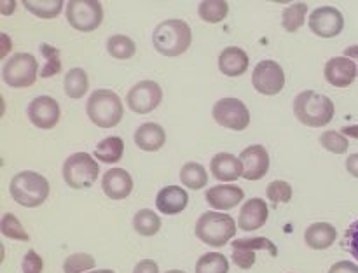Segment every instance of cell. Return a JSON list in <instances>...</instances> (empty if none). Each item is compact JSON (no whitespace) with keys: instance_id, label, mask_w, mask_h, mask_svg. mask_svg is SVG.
<instances>
[{"instance_id":"obj_13","label":"cell","mask_w":358,"mask_h":273,"mask_svg":"<svg viewBox=\"0 0 358 273\" xmlns=\"http://www.w3.org/2000/svg\"><path fill=\"white\" fill-rule=\"evenodd\" d=\"M28 119L34 126L41 130H51L59 122V104L52 97L42 94V97H35L28 105Z\"/></svg>"},{"instance_id":"obj_17","label":"cell","mask_w":358,"mask_h":273,"mask_svg":"<svg viewBox=\"0 0 358 273\" xmlns=\"http://www.w3.org/2000/svg\"><path fill=\"white\" fill-rule=\"evenodd\" d=\"M101 189L110 200H124L133 191V178L124 168H110L103 174Z\"/></svg>"},{"instance_id":"obj_27","label":"cell","mask_w":358,"mask_h":273,"mask_svg":"<svg viewBox=\"0 0 358 273\" xmlns=\"http://www.w3.org/2000/svg\"><path fill=\"white\" fill-rule=\"evenodd\" d=\"M180 181L189 189H203L208 184V174L203 164L189 161L180 168Z\"/></svg>"},{"instance_id":"obj_19","label":"cell","mask_w":358,"mask_h":273,"mask_svg":"<svg viewBox=\"0 0 358 273\" xmlns=\"http://www.w3.org/2000/svg\"><path fill=\"white\" fill-rule=\"evenodd\" d=\"M212 175L220 182H234L243 177V163L238 156L231 153H219L212 158L210 163Z\"/></svg>"},{"instance_id":"obj_50","label":"cell","mask_w":358,"mask_h":273,"mask_svg":"<svg viewBox=\"0 0 358 273\" xmlns=\"http://www.w3.org/2000/svg\"><path fill=\"white\" fill-rule=\"evenodd\" d=\"M166 273H185V272H180V270H168Z\"/></svg>"},{"instance_id":"obj_29","label":"cell","mask_w":358,"mask_h":273,"mask_svg":"<svg viewBox=\"0 0 358 273\" xmlns=\"http://www.w3.org/2000/svg\"><path fill=\"white\" fill-rule=\"evenodd\" d=\"M227 13H229V4L226 0H205L199 4L198 14L205 23H220L226 20Z\"/></svg>"},{"instance_id":"obj_22","label":"cell","mask_w":358,"mask_h":273,"mask_svg":"<svg viewBox=\"0 0 358 273\" xmlns=\"http://www.w3.org/2000/svg\"><path fill=\"white\" fill-rule=\"evenodd\" d=\"M338 238V230L331 223H313L304 231V241L313 251H325L332 247Z\"/></svg>"},{"instance_id":"obj_16","label":"cell","mask_w":358,"mask_h":273,"mask_svg":"<svg viewBox=\"0 0 358 273\" xmlns=\"http://www.w3.org/2000/svg\"><path fill=\"white\" fill-rule=\"evenodd\" d=\"M269 219V209L266 200L252 198L243 203L238 217V227L243 231H255L264 226Z\"/></svg>"},{"instance_id":"obj_30","label":"cell","mask_w":358,"mask_h":273,"mask_svg":"<svg viewBox=\"0 0 358 273\" xmlns=\"http://www.w3.org/2000/svg\"><path fill=\"white\" fill-rule=\"evenodd\" d=\"M196 273H229V261L220 252H206L196 262Z\"/></svg>"},{"instance_id":"obj_38","label":"cell","mask_w":358,"mask_h":273,"mask_svg":"<svg viewBox=\"0 0 358 273\" xmlns=\"http://www.w3.org/2000/svg\"><path fill=\"white\" fill-rule=\"evenodd\" d=\"M266 195H268V200L278 205V203H289L292 200L294 191L292 186L287 181H273L266 189Z\"/></svg>"},{"instance_id":"obj_44","label":"cell","mask_w":358,"mask_h":273,"mask_svg":"<svg viewBox=\"0 0 358 273\" xmlns=\"http://www.w3.org/2000/svg\"><path fill=\"white\" fill-rule=\"evenodd\" d=\"M346 170L350 172V175L358 178V153L350 154V156L346 158Z\"/></svg>"},{"instance_id":"obj_12","label":"cell","mask_w":358,"mask_h":273,"mask_svg":"<svg viewBox=\"0 0 358 273\" xmlns=\"http://www.w3.org/2000/svg\"><path fill=\"white\" fill-rule=\"evenodd\" d=\"M308 24H310V30L313 31L317 37L332 38L338 37L343 31V28H345V18H343L341 10L336 9V7L324 6L317 7V9L310 14Z\"/></svg>"},{"instance_id":"obj_8","label":"cell","mask_w":358,"mask_h":273,"mask_svg":"<svg viewBox=\"0 0 358 273\" xmlns=\"http://www.w3.org/2000/svg\"><path fill=\"white\" fill-rule=\"evenodd\" d=\"M66 21L77 31H93L103 21V7L98 0L66 2Z\"/></svg>"},{"instance_id":"obj_21","label":"cell","mask_w":358,"mask_h":273,"mask_svg":"<svg viewBox=\"0 0 358 273\" xmlns=\"http://www.w3.org/2000/svg\"><path fill=\"white\" fill-rule=\"evenodd\" d=\"M166 142V133L157 122H143L135 132V144L145 153H156Z\"/></svg>"},{"instance_id":"obj_35","label":"cell","mask_w":358,"mask_h":273,"mask_svg":"<svg viewBox=\"0 0 358 273\" xmlns=\"http://www.w3.org/2000/svg\"><path fill=\"white\" fill-rule=\"evenodd\" d=\"M96 261L91 254L86 252H76L69 255L63 262V273H87V270H93Z\"/></svg>"},{"instance_id":"obj_34","label":"cell","mask_w":358,"mask_h":273,"mask_svg":"<svg viewBox=\"0 0 358 273\" xmlns=\"http://www.w3.org/2000/svg\"><path fill=\"white\" fill-rule=\"evenodd\" d=\"M231 245H233V248H245V251H254V252L255 251H266V252H269L273 258H276V255H278V247H276V245L266 237L238 238V240H234Z\"/></svg>"},{"instance_id":"obj_1","label":"cell","mask_w":358,"mask_h":273,"mask_svg":"<svg viewBox=\"0 0 358 273\" xmlns=\"http://www.w3.org/2000/svg\"><path fill=\"white\" fill-rule=\"evenodd\" d=\"M334 102L327 94L317 93L313 90L303 91L294 98V114L310 128L327 126L334 118Z\"/></svg>"},{"instance_id":"obj_41","label":"cell","mask_w":358,"mask_h":273,"mask_svg":"<svg viewBox=\"0 0 358 273\" xmlns=\"http://www.w3.org/2000/svg\"><path fill=\"white\" fill-rule=\"evenodd\" d=\"M233 261L238 268L248 270L255 265V252L254 251H245V248H233Z\"/></svg>"},{"instance_id":"obj_33","label":"cell","mask_w":358,"mask_h":273,"mask_svg":"<svg viewBox=\"0 0 358 273\" xmlns=\"http://www.w3.org/2000/svg\"><path fill=\"white\" fill-rule=\"evenodd\" d=\"M0 231H2L3 237L10 238V240H17V241L30 240V234L27 233L23 224H21L20 219L10 212L3 214L2 216V220H0Z\"/></svg>"},{"instance_id":"obj_40","label":"cell","mask_w":358,"mask_h":273,"mask_svg":"<svg viewBox=\"0 0 358 273\" xmlns=\"http://www.w3.org/2000/svg\"><path fill=\"white\" fill-rule=\"evenodd\" d=\"M21 270H23V273H42V270H44V261H42V258L34 251V248H30V251L24 254L23 262H21Z\"/></svg>"},{"instance_id":"obj_15","label":"cell","mask_w":358,"mask_h":273,"mask_svg":"<svg viewBox=\"0 0 358 273\" xmlns=\"http://www.w3.org/2000/svg\"><path fill=\"white\" fill-rule=\"evenodd\" d=\"M324 76L332 86L348 88L358 77V70L353 59L346 58V56H336L325 63Z\"/></svg>"},{"instance_id":"obj_6","label":"cell","mask_w":358,"mask_h":273,"mask_svg":"<svg viewBox=\"0 0 358 273\" xmlns=\"http://www.w3.org/2000/svg\"><path fill=\"white\" fill-rule=\"evenodd\" d=\"M63 178L72 189H87L96 182L100 164L91 154L73 153L63 163Z\"/></svg>"},{"instance_id":"obj_45","label":"cell","mask_w":358,"mask_h":273,"mask_svg":"<svg viewBox=\"0 0 358 273\" xmlns=\"http://www.w3.org/2000/svg\"><path fill=\"white\" fill-rule=\"evenodd\" d=\"M14 9H16V2L14 0H3V2H0V13L3 16H9Z\"/></svg>"},{"instance_id":"obj_32","label":"cell","mask_w":358,"mask_h":273,"mask_svg":"<svg viewBox=\"0 0 358 273\" xmlns=\"http://www.w3.org/2000/svg\"><path fill=\"white\" fill-rule=\"evenodd\" d=\"M306 14H308V4L304 2L292 4V6H289L285 10H283L282 27L285 28L287 31H290V34H294V31H297L304 24V21H306Z\"/></svg>"},{"instance_id":"obj_42","label":"cell","mask_w":358,"mask_h":273,"mask_svg":"<svg viewBox=\"0 0 358 273\" xmlns=\"http://www.w3.org/2000/svg\"><path fill=\"white\" fill-rule=\"evenodd\" d=\"M133 273H159V266L152 259H143V261L136 262Z\"/></svg>"},{"instance_id":"obj_7","label":"cell","mask_w":358,"mask_h":273,"mask_svg":"<svg viewBox=\"0 0 358 273\" xmlns=\"http://www.w3.org/2000/svg\"><path fill=\"white\" fill-rule=\"evenodd\" d=\"M38 65L34 55L14 52L2 66V79L10 88H28L37 80Z\"/></svg>"},{"instance_id":"obj_23","label":"cell","mask_w":358,"mask_h":273,"mask_svg":"<svg viewBox=\"0 0 358 273\" xmlns=\"http://www.w3.org/2000/svg\"><path fill=\"white\" fill-rule=\"evenodd\" d=\"M250 59L240 48H226L219 55V70L227 77H240L248 70Z\"/></svg>"},{"instance_id":"obj_14","label":"cell","mask_w":358,"mask_h":273,"mask_svg":"<svg viewBox=\"0 0 358 273\" xmlns=\"http://www.w3.org/2000/svg\"><path fill=\"white\" fill-rule=\"evenodd\" d=\"M240 160L243 163V178L261 181L269 170V154L264 146H248L241 150Z\"/></svg>"},{"instance_id":"obj_39","label":"cell","mask_w":358,"mask_h":273,"mask_svg":"<svg viewBox=\"0 0 358 273\" xmlns=\"http://www.w3.org/2000/svg\"><path fill=\"white\" fill-rule=\"evenodd\" d=\"M343 247L353 255L358 261V219L355 223L350 224L348 230L345 231V237H343Z\"/></svg>"},{"instance_id":"obj_11","label":"cell","mask_w":358,"mask_h":273,"mask_svg":"<svg viewBox=\"0 0 358 273\" xmlns=\"http://www.w3.org/2000/svg\"><path fill=\"white\" fill-rule=\"evenodd\" d=\"M252 84L255 91L266 97H275L285 88V74L280 63L273 59H262L255 65L252 74Z\"/></svg>"},{"instance_id":"obj_9","label":"cell","mask_w":358,"mask_h":273,"mask_svg":"<svg viewBox=\"0 0 358 273\" xmlns=\"http://www.w3.org/2000/svg\"><path fill=\"white\" fill-rule=\"evenodd\" d=\"M212 115L217 125L234 132H243L250 125V112L240 98H220L213 105Z\"/></svg>"},{"instance_id":"obj_36","label":"cell","mask_w":358,"mask_h":273,"mask_svg":"<svg viewBox=\"0 0 358 273\" xmlns=\"http://www.w3.org/2000/svg\"><path fill=\"white\" fill-rule=\"evenodd\" d=\"M41 52L42 56H45V65L42 66L41 74L38 76L48 79V77L56 76V74L62 70V59H59V49H56L55 46L49 44H41Z\"/></svg>"},{"instance_id":"obj_5","label":"cell","mask_w":358,"mask_h":273,"mask_svg":"<svg viewBox=\"0 0 358 273\" xmlns=\"http://www.w3.org/2000/svg\"><path fill=\"white\" fill-rule=\"evenodd\" d=\"M86 114L98 128H114L121 122L124 107L117 93L112 90H96L87 98Z\"/></svg>"},{"instance_id":"obj_4","label":"cell","mask_w":358,"mask_h":273,"mask_svg":"<svg viewBox=\"0 0 358 273\" xmlns=\"http://www.w3.org/2000/svg\"><path fill=\"white\" fill-rule=\"evenodd\" d=\"M236 230V220L229 214L213 210V212H205L199 216V219L196 220L194 233L203 244L219 248L233 240Z\"/></svg>"},{"instance_id":"obj_2","label":"cell","mask_w":358,"mask_h":273,"mask_svg":"<svg viewBox=\"0 0 358 273\" xmlns=\"http://www.w3.org/2000/svg\"><path fill=\"white\" fill-rule=\"evenodd\" d=\"M9 192L14 202L27 209L41 206L49 196V181L37 172L24 170L14 175L9 182Z\"/></svg>"},{"instance_id":"obj_48","label":"cell","mask_w":358,"mask_h":273,"mask_svg":"<svg viewBox=\"0 0 358 273\" xmlns=\"http://www.w3.org/2000/svg\"><path fill=\"white\" fill-rule=\"evenodd\" d=\"M341 133L345 136H352V139H358V125H350V126H343Z\"/></svg>"},{"instance_id":"obj_25","label":"cell","mask_w":358,"mask_h":273,"mask_svg":"<svg viewBox=\"0 0 358 273\" xmlns=\"http://www.w3.org/2000/svg\"><path fill=\"white\" fill-rule=\"evenodd\" d=\"M63 86H65V94L73 100H79L86 94L87 88H90V79H87V74L84 69H70L65 74V80H63Z\"/></svg>"},{"instance_id":"obj_24","label":"cell","mask_w":358,"mask_h":273,"mask_svg":"<svg viewBox=\"0 0 358 273\" xmlns=\"http://www.w3.org/2000/svg\"><path fill=\"white\" fill-rule=\"evenodd\" d=\"M124 154V142L121 136H107L94 147V158L107 164L119 163Z\"/></svg>"},{"instance_id":"obj_47","label":"cell","mask_w":358,"mask_h":273,"mask_svg":"<svg viewBox=\"0 0 358 273\" xmlns=\"http://www.w3.org/2000/svg\"><path fill=\"white\" fill-rule=\"evenodd\" d=\"M345 56L346 58L353 59L357 65V70H358V46H350V48L345 49Z\"/></svg>"},{"instance_id":"obj_3","label":"cell","mask_w":358,"mask_h":273,"mask_svg":"<svg viewBox=\"0 0 358 273\" xmlns=\"http://www.w3.org/2000/svg\"><path fill=\"white\" fill-rule=\"evenodd\" d=\"M192 42V31L185 21L166 20L154 28L152 44L164 56L184 55Z\"/></svg>"},{"instance_id":"obj_31","label":"cell","mask_w":358,"mask_h":273,"mask_svg":"<svg viewBox=\"0 0 358 273\" xmlns=\"http://www.w3.org/2000/svg\"><path fill=\"white\" fill-rule=\"evenodd\" d=\"M107 51L115 59H129L135 56L136 44L126 35H112L107 38Z\"/></svg>"},{"instance_id":"obj_26","label":"cell","mask_w":358,"mask_h":273,"mask_svg":"<svg viewBox=\"0 0 358 273\" xmlns=\"http://www.w3.org/2000/svg\"><path fill=\"white\" fill-rule=\"evenodd\" d=\"M133 227L142 237H154L161 230V217L154 210L142 209L133 217Z\"/></svg>"},{"instance_id":"obj_46","label":"cell","mask_w":358,"mask_h":273,"mask_svg":"<svg viewBox=\"0 0 358 273\" xmlns=\"http://www.w3.org/2000/svg\"><path fill=\"white\" fill-rule=\"evenodd\" d=\"M0 38H2V49H0V56H2V58H6L7 52L10 51V38L7 34L0 35Z\"/></svg>"},{"instance_id":"obj_10","label":"cell","mask_w":358,"mask_h":273,"mask_svg":"<svg viewBox=\"0 0 358 273\" xmlns=\"http://www.w3.org/2000/svg\"><path fill=\"white\" fill-rule=\"evenodd\" d=\"M163 90L156 80H140L126 94V104L136 114H150L159 107Z\"/></svg>"},{"instance_id":"obj_43","label":"cell","mask_w":358,"mask_h":273,"mask_svg":"<svg viewBox=\"0 0 358 273\" xmlns=\"http://www.w3.org/2000/svg\"><path fill=\"white\" fill-rule=\"evenodd\" d=\"M329 273H358V265L352 261H339L331 266Z\"/></svg>"},{"instance_id":"obj_20","label":"cell","mask_w":358,"mask_h":273,"mask_svg":"<svg viewBox=\"0 0 358 273\" xmlns=\"http://www.w3.org/2000/svg\"><path fill=\"white\" fill-rule=\"evenodd\" d=\"M189 195L180 186H166L156 196V206L161 214L177 216L187 206Z\"/></svg>"},{"instance_id":"obj_37","label":"cell","mask_w":358,"mask_h":273,"mask_svg":"<svg viewBox=\"0 0 358 273\" xmlns=\"http://www.w3.org/2000/svg\"><path fill=\"white\" fill-rule=\"evenodd\" d=\"M320 144L324 149L331 150L334 154L348 153L350 142L341 132H325L320 135Z\"/></svg>"},{"instance_id":"obj_18","label":"cell","mask_w":358,"mask_h":273,"mask_svg":"<svg viewBox=\"0 0 358 273\" xmlns=\"http://www.w3.org/2000/svg\"><path fill=\"white\" fill-rule=\"evenodd\" d=\"M245 198V191L240 186H212L206 189L205 200L212 209L231 210L240 205Z\"/></svg>"},{"instance_id":"obj_49","label":"cell","mask_w":358,"mask_h":273,"mask_svg":"<svg viewBox=\"0 0 358 273\" xmlns=\"http://www.w3.org/2000/svg\"><path fill=\"white\" fill-rule=\"evenodd\" d=\"M87 273H115V272H112V270L103 268V270H91V272H87Z\"/></svg>"},{"instance_id":"obj_28","label":"cell","mask_w":358,"mask_h":273,"mask_svg":"<svg viewBox=\"0 0 358 273\" xmlns=\"http://www.w3.org/2000/svg\"><path fill=\"white\" fill-rule=\"evenodd\" d=\"M24 9L42 20H52L63 10V0H24Z\"/></svg>"}]
</instances>
